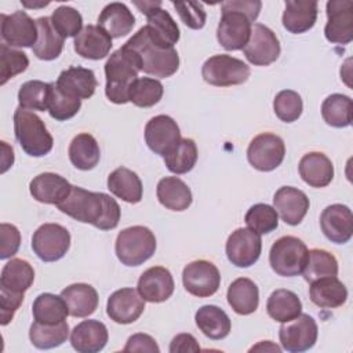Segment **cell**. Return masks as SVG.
<instances>
[{
  "label": "cell",
  "mask_w": 353,
  "mask_h": 353,
  "mask_svg": "<svg viewBox=\"0 0 353 353\" xmlns=\"http://www.w3.org/2000/svg\"><path fill=\"white\" fill-rule=\"evenodd\" d=\"M58 210L70 218L90 223L101 230H112L120 221V205L106 193L90 192L73 186L69 194L57 204Z\"/></svg>",
  "instance_id": "obj_1"
},
{
  "label": "cell",
  "mask_w": 353,
  "mask_h": 353,
  "mask_svg": "<svg viewBox=\"0 0 353 353\" xmlns=\"http://www.w3.org/2000/svg\"><path fill=\"white\" fill-rule=\"evenodd\" d=\"M124 47L137 55L141 70L154 77H170L179 68L178 51L174 47H163L153 41L145 26L130 37Z\"/></svg>",
  "instance_id": "obj_2"
},
{
  "label": "cell",
  "mask_w": 353,
  "mask_h": 353,
  "mask_svg": "<svg viewBox=\"0 0 353 353\" xmlns=\"http://www.w3.org/2000/svg\"><path fill=\"white\" fill-rule=\"evenodd\" d=\"M141 65L137 55L124 46L110 54L105 63V94L113 103L130 102L128 94L132 83L138 79Z\"/></svg>",
  "instance_id": "obj_3"
},
{
  "label": "cell",
  "mask_w": 353,
  "mask_h": 353,
  "mask_svg": "<svg viewBox=\"0 0 353 353\" xmlns=\"http://www.w3.org/2000/svg\"><path fill=\"white\" fill-rule=\"evenodd\" d=\"M14 134L22 150L32 157H43L52 149L54 139L44 121L32 110L17 108L14 112Z\"/></svg>",
  "instance_id": "obj_4"
},
{
  "label": "cell",
  "mask_w": 353,
  "mask_h": 353,
  "mask_svg": "<svg viewBox=\"0 0 353 353\" xmlns=\"http://www.w3.org/2000/svg\"><path fill=\"white\" fill-rule=\"evenodd\" d=\"M114 251L123 265L139 266L154 254L156 237L146 226H130L117 234Z\"/></svg>",
  "instance_id": "obj_5"
},
{
  "label": "cell",
  "mask_w": 353,
  "mask_h": 353,
  "mask_svg": "<svg viewBox=\"0 0 353 353\" xmlns=\"http://www.w3.org/2000/svg\"><path fill=\"white\" fill-rule=\"evenodd\" d=\"M306 244L295 236L277 239L269 252V263L274 273L283 277H294L302 273L307 261Z\"/></svg>",
  "instance_id": "obj_6"
},
{
  "label": "cell",
  "mask_w": 353,
  "mask_h": 353,
  "mask_svg": "<svg viewBox=\"0 0 353 353\" xmlns=\"http://www.w3.org/2000/svg\"><path fill=\"white\" fill-rule=\"evenodd\" d=\"M250 66L245 62L228 54L212 55L201 66L204 81L215 87L243 84L250 77Z\"/></svg>",
  "instance_id": "obj_7"
},
{
  "label": "cell",
  "mask_w": 353,
  "mask_h": 353,
  "mask_svg": "<svg viewBox=\"0 0 353 353\" xmlns=\"http://www.w3.org/2000/svg\"><path fill=\"white\" fill-rule=\"evenodd\" d=\"M134 4L145 14L148 23L145 25L150 39L163 47H174L181 37L179 28L172 17L161 8V1H134Z\"/></svg>",
  "instance_id": "obj_8"
},
{
  "label": "cell",
  "mask_w": 353,
  "mask_h": 353,
  "mask_svg": "<svg viewBox=\"0 0 353 353\" xmlns=\"http://www.w3.org/2000/svg\"><path fill=\"white\" fill-rule=\"evenodd\" d=\"M69 247L70 233L59 223H44L32 236V250L44 262L59 261Z\"/></svg>",
  "instance_id": "obj_9"
},
{
  "label": "cell",
  "mask_w": 353,
  "mask_h": 353,
  "mask_svg": "<svg viewBox=\"0 0 353 353\" xmlns=\"http://www.w3.org/2000/svg\"><path fill=\"white\" fill-rule=\"evenodd\" d=\"M285 156L284 141L272 132H262L256 135L248 145L247 159L250 164L258 171H273L277 168Z\"/></svg>",
  "instance_id": "obj_10"
},
{
  "label": "cell",
  "mask_w": 353,
  "mask_h": 353,
  "mask_svg": "<svg viewBox=\"0 0 353 353\" xmlns=\"http://www.w3.org/2000/svg\"><path fill=\"white\" fill-rule=\"evenodd\" d=\"M319 330L314 319L306 313L283 323L279 330L281 347L291 353L309 350L317 341Z\"/></svg>",
  "instance_id": "obj_11"
},
{
  "label": "cell",
  "mask_w": 353,
  "mask_h": 353,
  "mask_svg": "<svg viewBox=\"0 0 353 353\" xmlns=\"http://www.w3.org/2000/svg\"><path fill=\"white\" fill-rule=\"evenodd\" d=\"M182 283L189 294L199 298H207L218 291L221 285V274L212 262L197 259L183 268Z\"/></svg>",
  "instance_id": "obj_12"
},
{
  "label": "cell",
  "mask_w": 353,
  "mask_h": 353,
  "mask_svg": "<svg viewBox=\"0 0 353 353\" xmlns=\"http://www.w3.org/2000/svg\"><path fill=\"white\" fill-rule=\"evenodd\" d=\"M247 61L255 66H268L280 55V41L276 33L262 23H254L250 39L243 48Z\"/></svg>",
  "instance_id": "obj_13"
},
{
  "label": "cell",
  "mask_w": 353,
  "mask_h": 353,
  "mask_svg": "<svg viewBox=\"0 0 353 353\" xmlns=\"http://www.w3.org/2000/svg\"><path fill=\"white\" fill-rule=\"evenodd\" d=\"M225 250L232 265L237 268H250L261 256V234L248 228H239L228 237Z\"/></svg>",
  "instance_id": "obj_14"
},
{
  "label": "cell",
  "mask_w": 353,
  "mask_h": 353,
  "mask_svg": "<svg viewBox=\"0 0 353 353\" xmlns=\"http://www.w3.org/2000/svg\"><path fill=\"white\" fill-rule=\"evenodd\" d=\"M0 21L1 39L7 46L33 47L36 44L39 36L37 25L25 11H15L8 15L1 14Z\"/></svg>",
  "instance_id": "obj_15"
},
{
  "label": "cell",
  "mask_w": 353,
  "mask_h": 353,
  "mask_svg": "<svg viewBox=\"0 0 353 353\" xmlns=\"http://www.w3.org/2000/svg\"><path fill=\"white\" fill-rule=\"evenodd\" d=\"M327 18L325 39L334 44H349L353 40V3L350 0L328 1Z\"/></svg>",
  "instance_id": "obj_16"
},
{
  "label": "cell",
  "mask_w": 353,
  "mask_h": 353,
  "mask_svg": "<svg viewBox=\"0 0 353 353\" xmlns=\"http://www.w3.org/2000/svg\"><path fill=\"white\" fill-rule=\"evenodd\" d=\"M145 141L152 152L160 156H165L181 141V131L172 117L167 114H159L146 123Z\"/></svg>",
  "instance_id": "obj_17"
},
{
  "label": "cell",
  "mask_w": 353,
  "mask_h": 353,
  "mask_svg": "<svg viewBox=\"0 0 353 353\" xmlns=\"http://www.w3.org/2000/svg\"><path fill=\"white\" fill-rule=\"evenodd\" d=\"M252 22L241 12L223 11L216 29L218 43L228 51L243 50L250 39Z\"/></svg>",
  "instance_id": "obj_18"
},
{
  "label": "cell",
  "mask_w": 353,
  "mask_h": 353,
  "mask_svg": "<svg viewBox=\"0 0 353 353\" xmlns=\"http://www.w3.org/2000/svg\"><path fill=\"white\" fill-rule=\"evenodd\" d=\"M145 310V301L134 288H120L114 291L106 303V313L117 324H131L137 321Z\"/></svg>",
  "instance_id": "obj_19"
},
{
  "label": "cell",
  "mask_w": 353,
  "mask_h": 353,
  "mask_svg": "<svg viewBox=\"0 0 353 353\" xmlns=\"http://www.w3.org/2000/svg\"><path fill=\"white\" fill-rule=\"evenodd\" d=\"M175 284L171 272L163 266H152L146 269L137 285V291L145 302L160 303L167 301L174 292Z\"/></svg>",
  "instance_id": "obj_20"
},
{
  "label": "cell",
  "mask_w": 353,
  "mask_h": 353,
  "mask_svg": "<svg viewBox=\"0 0 353 353\" xmlns=\"http://www.w3.org/2000/svg\"><path fill=\"white\" fill-rule=\"evenodd\" d=\"M320 228L324 236L335 243L345 244L353 233L352 210L343 204H331L320 215Z\"/></svg>",
  "instance_id": "obj_21"
},
{
  "label": "cell",
  "mask_w": 353,
  "mask_h": 353,
  "mask_svg": "<svg viewBox=\"0 0 353 353\" xmlns=\"http://www.w3.org/2000/svg\"><path fill=\"white\" fill-rule=\"evenodd\" d=\"M273 204L281 219L291 226L302 222L310 205L307 196L292 186H281L273 196Z\"/></svg>",
  "instance_id": "obj_22"
},
{
  "label": "cell",
  "mask_w": 353,
  "mask_h": 353,
  "mask_svg": "<svg viewBox=\"0 0 353 353\" xmlns=\"http://www.w3.org/2000/svg\"><path fill=\"white\" fill-rule=\"evenodd\" d=\"M108 339V328L99 320H84L70 334V343L79 353H97L106 346Z\"/></svg>",
  "instance_id": "obj_23"
},
{
  "label": "cell",
  "mask_w": 353,
  "mask_h": 353,
  "mask_svg": "<svg viewBox=\"0 0 353 353\" xmlns=\"http://www.w3.org/2000/svg\"><path fill=\"white\" fill-rule=\"evenodd\" d=\"M74 51L85 59H102L112 48V37L98 25H87L74 37Z\"/></svg>",
  "instance_id": "obj_24"
},
{
  "label": "cell",
  "mask_w": 353,
  "mask_h": 353,
  "mask_svg": "<svg viewBox=\"0 0 353 353\" xmlns=\"http://www.w3.org/2000/svg\"><path fill=\"white\" fill-rule=\"evenodd\" d=\"M55 85L68 95L79 99H88L94 95L98 81L91 69L81 66H70L61 72Z\"/></svg>",
  "instance_id": "obj_25"
},
{
  "label": "cell",
  "mask_w": 353,
  "mask_h": 353,
  "mask_svg": "<svg viewBox=\"0 0 353 353\" xmlns=\"http://www.w3.org/2000/svg\"><path fill=\"white\" fill-rule=\"evenodd\" d=\"M72 185L68 179L55 172H43L34 176L29 183L33 199L43 204H58L70 192Z\"/></svg>",
  "instance_id": "obj_26"
},
{
  "label": "cell",
  "mask_w": 353,
  "mask_h": 353,
  "mask_svg": "<svg viewBox=\"0 0 353 353\" xmlns=\"http://www.w3.org/2000/svg\"><path fill=\"white\" fill-rule=\"evenodd\" d=\"M319 4L314 0H288L283 12V26L294 34L312 29L317 19Z\"/></svg>",
  "instance_id": "obj_27"
},
{
  "label": "cell",
  "mask_w": 353,
  "mask_h": 353,
  "mask_svg": "<svg viewBox=\"0 0 353 353\" xmlns=\"http://www.w3.org/2000/svg\"><path fill=\"white\" fill-rule=\"evenodd\" d=\"M299 175L312 188H325L334 178V165L321 152L306 153L298 165Z\"/></svg>",
  "instance_id": "obj_28"
},
{
  "label": "cell",
  "mask_w": 353,
  "mask_h": 353,
  "mask_svg": "<svg viewBox=\"0 0 353 353\" xmlns=\"http://www.w3.org/2000/svg\"><path fill=\"white\" fill-rule=\"evenodd\" d=\"M135 25V17L124 3H109L106 4L99 17L98 26H101L112 39L127 36Z\"/></svg>",
  "instance_id": "obj_29"
},
{
  "label": "cell",
  "mask_w": 353,
  "mask_h": 353,
  "mask_svg": "<svg viewBox=\"0 0 353 353\" xmlns=\"http://www.w3.org/2000/svg\"><path fill=\"white\" fill-rule=\"evenodd\" d=\"M61 296L68 305L69 314L73 317H87L98 307L97 290L85 283H74L61 291Z\"/></svg>",
  "instance_id": "obj_30"
},
{
  "label": "cell",
  "mask_w": 353,
  "mask_h": 353,
  "mask_svg": "<svg viewBox=\"0 0 353 353\" xmlns=\"http://www.w3.org/2000/svg\"><path fill=\"white\" fill-rule=\"evenodd\" d=\"M310 301L323 309H335L342 306L347 299L345 284L335 277H324L310 283Z\"/></svg>",
  "instance_id": "obj_31"
},
{
  "label": "cell",
  "mask_w": 353,
  "mask_h": 353,
  "mask_svg": "<svg viewBox=\"0 0 353 353\" xmlns=\"http://www.w3.org/2000/svg\"><path fill=\"white\" fill-rule=\"evenodd\" d=\"M226 298L229 306L237 314L247 316L258 309L259 290L252 280L247 277H239L229 285Z\"/></svg>",
  "instance_id": "obj_32"
},
{
  "label": "cell",
  "mask_w": 353,
  "mask_h": 353,
  "mask_svg": "<svg viewBox=\"0 0 353 353\" xmlns=\"http://www.w3.org/2000/svg\"><path fill=\"white\" fill-rule=\"evenodd\" d=\"M108 189L125 203L137 204L142 200V182L137 172L127 167H119L109 174Z\"/></svg>",
  "instance_id": "obj_33"
},
{
  "label": "cell",
  "mask_w": 353,
  "mask_h": 353,
  "mask_svg": "<svg viewBox=\"0 0 353 353\" xmlns=\"http://www.w3.org/2000/svg\"><path fill=\"white\" fill-rule=\"evenodd\" d=\"M156 194L161 205L172 211H185L192 204L189 186L178 176L161 178L156 188Z\"/></svg>",
  "instance_id": "obj_34"
},
{
  "label": "cell",
  "mask_w": 353,
  "mask_h": 353,
  "mask_svg": "<svg viewBox=\"0 0 353 353\" xmlns=\"http://www.w3.org/2000/svg\"><path fill=\"white\" fill-rule=\"evenodd\" d=\"M196 325L210 339L219 341L229 335L232 321L221 307L215 305H204L194 314Z\"/></svg>",
  "instance_id": "obj_35"
},
{
  "label": "cell",
  "mask_w": 353,
  "mask_h": 353,
  "mask_svg": "<svg viewBox=\"0 0 353 353\" xmlns=\"http://www.w3.org/2000/svg\"><path fill=\"white\" fill-rule=\"evenodd\" d=\"M39 36L36 44L32 47L33 54L43 61H52L58 58L63 50L65 39L55 30L50 17H40L36 19Z\"/></svg>",
  "instance_id": "obj_36"
},
{
  "label": "cell",
  "mask_w": 353,
  "mask_h": 353,
  "mask_svg": "<svg viewBox=\"0 0 353 353\" xmlns=\"http://www.w3.org/2000/svg\"><path fill=\"white\" fill-rule=\"evenodd\" d=\"M70 163L81 171H88L97 167L101 159V150L97 139L88 134H77L68 149Z\"/></svg>",
  "instance_id": "obj_37"
},
{
  "label": "cell",
  "mask_w": 353,
  "mask_h": 353,
  "mask_svg": "<svg viewBox=\"0 0 353 353\" xmlns=\"http://www.w3.org/2000/svg\"><path fill=\"white\" fill-rule=\"evenodd\" d=\"M266 312L273 320L287 323L302 313V302L295 292L285 288H279L269 295Z\"/></svg>",
  "instance_id": "obj_38"
},
{
  "label": "cell",
  "mask_w": 353,
  "mask_h": 353,
  "mask_svg": "<svg viewBox=\"0 0 353 353\" xmlns=\"http://www.w3.org/2000/svg\"><path fill=\"white\" fill-rule=\"evenodd\" d=\"M34 281V270L32 265L21 258H12L8 261L0 274V287L15 292L28 291Z\"/></svg>",
  "instance_id": "obj_39"
},
{
  "label": "cell",
  "mask_w": 353,
  "mask_h": 353,
  "mask_svg": "<svg viewBox=\"0 0 353 353\" xmlns=\"http://www.w3.org/2000/svg\"><path fill=\"white\" fill-rule=\"evenodd\" d=\"M32 313L37 323L57 324L66 320L69 309L61 295L58 296L51 292H44L36 296L32 305Z\"/></svg>",
  "instance_id": "obj_40"
},
{
  "label": "cell",
  "mask_w": 353,
  "mask_h": 353,
  "mask_svg": "<svg viewBox=\"0 0 353 353\" xmlns=\"http://www.w3.org/2000/svg\"><path fill=\"white\" fill-rule=\"evenodd\" d=\"M352 98L343 94H331L321 103L324 121L335 128H343L352 124Z\"/></svg>",
  "instance_id": "obj_41"
},
{
  "label": "cell",
  "mask_w": 353,
  "mask_h": 353,
  "mask_svg": "<svg viewBox=\"0 0 353 353\" xmlns=\"http://www.w3.org/2000/svg\"><path fill=\"white\" fill-rule=\"evenodd\" d=\"M302 274L307 283H313L324 277H335L338 276V261L331 252L313 248L307 252V261Z\"/></svg>",
  "instance_id": "obj_42"
},
{
  "label": "cell",
  "mask_w": 353,
  "mask_h": 353,
  "mask_svg": "<svg viewBox=\"0 0 353 353\" xmlns=\"http://www.w3.org/2000/svg\"><path fill=\"white\" fill-rule=\"evenodd\" d=\"M69 325L66 321L57 324H43L34 321L29 330V339L37 349H52L66 342Z\"/></svg>",
  "instance_id": "obj_43"
},
{
  "label": "cell",
  "mask_w": 353,
  "mask_h": 353,
  "mask_svg": "<svg viewBox=\"0 0 353 353\" xmlns=\"http://www.w3.org/2000/svg\"><path fill=\"white\" fill-rule=\"evenodd\" d=\"M164 164L168 171L181 175L193 170L197 161V146L190 138H181L176 146L163 156Z\"/></svg>",
  "instance_id": "obj_44"
},
{
  "label": "cell",
  "mask_w": 353,
  "mask_h": 353,
  "mask_svg": "<svg viewBox=\"0 0 353 353\" xmlns=\"http://www.w3.org/2000/svg\"><path fill=\"white\" fill-rule=\"evenodd\" d=\"M52 83L41 80H29L23 83L18 91L19 108L26 110H48Z\"/></svg>",
  "instance_id": "obj_45"
},
{
  "label": "cell",
  "mask_w": 353,
  "mask_h": 353,
  "mask_svg": "<svg viewBox=\"0 0 353 353\" xmlns=\"http://www.w3.org/2000/svg\"><path fill=\"white\" fill-rule=\"evenodd\" d=\"M164 92L163 84L153 77H138L128 94L130 102L138 108H150L160 102Z\"/></svg>",
  "instance_id": "obj_46"
},
{
  "label": "cell",
  "mask_w": 353,
  "mask_h": 353,
  "mask_svg": "<svg viewBox=\"0 0 353 353\" xmlns=\"http://www.w3.org/2000/svg\"><path fill=\"white\" fill-rule=\"evenodd\" d=\"M244 221L248 229L254 230L258 234H266L277 229L279 226V214L274 207L263 203L254 204L247 211Z\"/></svg>",
  "instance_id": "obj_47"
},
{
  "label": "cell",
  "mask_w": 353,
  "mask_h": 353,
  "mask_svg": "<svg viewBox=\"0 0 353 353\" xmlns=\"http://www.w3.org/2000/svg\"><path fill=\"white\" fill-rule=\"evenodd\" d=\"M29 66L28 55L14 50L6 43L0 44V84L4 85L14 76L25 72Z\"/></svg>",
  "instance_id": "obj_48"
},
{
  "label": "cell",
  "mask_w": 353,
  "mask_h": 353,
  "mask_svg": "<svg viewBox=\"0 0 353 353\" xmlns=\"http://www.w3.org/2000/svg\"><path fill=\"white\" fill-rule=\"evenodd\" d=\"M81 108V99L68 95L61 91L55 83H52L51 97L48 102V113L52 119L58 121H65L72 119Z\"/></svg>",
  "instance_id": "obj_49"
},
{
  "label": "cell",
  "mask_w": 353,
  "mask_h": 353,
  "mask_svg": "<svg viewBox=\"0 0 353 353\" xmlns=\"http://www.w3.org/2000/svg\"><path fill=\"white\" fill-rule=\"evenodd\" d=\"M55 30L63 37H76L83 29L81 14L69 6H59L50 17Z\"/></svg>",
  "instance_id": "obj_50"
},
{
  "label": "cell",
  "mask_w": 353,
  "mask_h": 353,
  "mask_svg": "<svg viewBox=\"0 0 353 353\" xmlns=\"http://www.w3.org/2000/svg\"><path fill=\"white\" fill-rule=\"evenodd\" d=\"M273 109L276 116L281 121L292 123L301 117L303 110V102L296 91L283 90L274 97Z\"/></svg>",
  "instance_id": "obj_51"
},
{
  "label": "cell",
  "mask_w": 353,
  "mask_h": 353,
  "mask_svg": "<svg viewBox=\"0 0 353 353\" xmlns=\"http://www.w3.org/2000/svg\"><path fill=\"white\" fill-rule=\"evenodd\" d=\"M181 21L190 29H201L205 25V11L201 3L194 1H172Z\"/></svg>",
  "instance_id": "obj_52"
},
{
  "label": "cell",
  "mask_w": 353,
  "mask_h": 353,
  "mask_svg": "<svg viewBox=\"0 0 353 353\" xmlns=\"http://www.w3.org/2000/svg\"><path fill=\"white\" fill-rule=\"evenodd\" d=\"M21 245V233L15 225L3 222L0 225V259L11 258Z\"/></svg>",
  "instance_id": "obj_53"
},
{
  "label": "cell",
  "mask_w": 353,
  "mask_h": 353,
  "mask_svg": "<svg viewBox=\"0 0 353 353\" xmlns=\"http://www.w3.org/2000/svg\"><path fill=\"white\" fill-rule=\"evenodd\" d=\"M23 302V292L0 287V324L7 325Z\"/></svg>",
  "instance_id": "obj_54"
},
{
  "label": "cell",
  "mask_w": 353,
  "mask_h": 353,
  "mask_svg": "<svg viewBox=\"0 0 353 353\" xmlns=\"http://www.w3.org/2000/svg\"><path fill=\"white\" fill-rule=\"evenodd\" d=\"M262 8V3L259 0H232V1H223L221 4V10L223 11H237L244 14L251 22H254L259 11Z\"/></svg>",
  "instance_id": "obj_55"
},
{
  "label": "cell",
  "mask_w": 353,
  "mask_h": 353,
  "mask_svg": "<svg viewBox=\"0 0 353 353\" xmlns=\"http://www.w3.org/2000/svg\"><path fill=\"white\" fill-rule=\"evenodd\" d=\"M123 352H148V353H159L160 347L157 346L154 338L148 334H134L128 338Z\"/></svg>",
  "instance_id": "obj_56"
},
{
  "label": "cell",
  "mask_w": 353,
  "mask_h": 353,
  "mask_svg": "<svg viewBox=\"0 0 353 353\" xmlns=\"http://www.w3.org/2000/svg\"><path fill=\"white\" fill-rule=\"evenodd\" d=\"M171 353H186V352H200V346L192 334H178L172 338L170 343Z\"/></svg>",
  "instance_id": "obj_57"
},
{
  "label": "cell",
  "mask_w": 353,
  "mask_h": 353,
  "mask_svg": "<svg viewBox=\"0 0 353 353\" xmlns=\"http://www.w3.org/2000/svg\"><path fill=\"white\" fill-rule=\"evenodd\" d=\"M3 148V157H1V174H4L14 163V150L7 145V142L1 141Z\"/></svg>",
  "instance_id": "obj_58"
},
{
  "label": "cell",
  "mask_w": 353,
  "mask_h": 353,
  "mask_svg": "<svg viewBox=\"0 0 353 353\" xmlns=\"http://www.w3.org/2000/svg\"><path fill=\"white\" fill-rule=\"evenodd\" d=\"M277 352V353H280L281 352V349L277 346V345H274L272 341H261L258 345H255V346H252L251 349H250V352Z\"/></svg>",
  "instance_id": "obj_59"
},
{
  "label": "cell",
  "mask_w": 353,
  "mask_h": 353,
  "mask_svg": "<svg viewBox=\"0 0 353 353\" xmlns=\"http://www.w3.org/2000/svg\"><path fill=\"white\" fill-rule=\"evenodd\" d=\"M22 4H23L25 7H29V8H37V7H46V6H48L50 3H48V1H44V3L36 4V3H28V1H22Z\"/></svg>",
  "instance_id": "obj_60"
}]
</instances>
